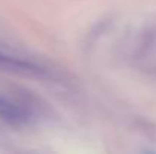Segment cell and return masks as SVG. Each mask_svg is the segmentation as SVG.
<instances>
[{"label":"cell","mask_w":156,"mask_h":154,"mask_svg":"<svg viewBox=\"0 0 156 154\" xmlns=\"http://www.w3.org/2000/svg\"><path fill=\"white\" fill-rule=\"evenodd\" d=\"M0 68L8 70V71H15V73H23V74H44V70H41L40 67L21 60L18 57H11L6 56L3 53H0Z\"/></svg>","instance_id":"6da1fadb"},{"label":"cell","mask_w":156,"mask_h":154,"mask_svg":"<svg viewBox=\"0 0 156 154\" xmlns=\"http://www.w3.org/2000/svg\"><path fill=\"white\" fill-rule=\"evenodd\" d=\"M0 118H3L5 121L9 122H18L23 121V112L12 103L6 101L5 98L0 97Z\"/></svg>","instance_id":"7a4b0ae2"}]
</instances>
